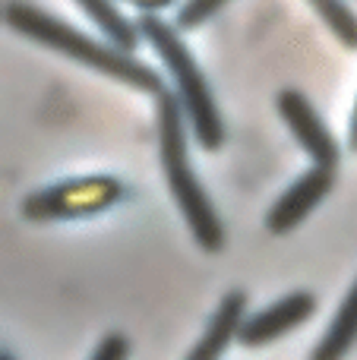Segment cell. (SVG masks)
Here are the masks:
<instances>
[{
	"mask_svg": "<svg viewBox=\"0 0 357 360\" xmlns=\"http://www.w3.org/2000/svg\"><path fill=\"white\" fill-rule=\"evenodd\" d=\"M348 149L357 152V101H354V111H351V124H348Z\"/></svg>",
	"mask_w": 357,
	"mask_h": 360,
	"instance_id": "cell-15",
	"label": "cell"
},
{
	"mask_svg": "<svg viewBox=\"0 0 357 360\" xmlns=\"http://www.w3.org/2000/svg\"><path fill=\"white\" fill-rule=\"evenodd\" d=\"M4 22L10 25L16 35L29 38V41L41 44V48L63 54L70 60L82 63V67L95 70V73L117 79L124 86L136 89V92H149V95H162V76L143 63L139 57H133V51H124L111 41H98V38L79 32L76 25H70L67 19H57L54 13L41 10L35 4L25 0H10L4 6Z\"/></svg>",
	"mask_w": 357,
	"mask_h": 360,
	"instance_id": "cell-1",
	"label": "cell"
},
{
	"mask_svg": "<svg viewBox=\"0 0 357 360\" xmlns=\"http://www.w3.org/2000/svg\"><path fill=\"white\" fill-rule=\"evenodd\" d=\"M335 186V171L332 168H320V165H310L282 196L272 202V209L266 212V228L272 234H291L297 224H304L310 218V212L323 202V199L332 193Z\"/></svg>",
	"mask_w": 357,
	"mask_h": 360,
	"instance_id": "cell-7",
	"label": "cell"
},
{
	"mask_svg": "<svg viewBox=\"0 0 357 360\" xmlns=\"http://www.w3.org/2000/svg\"><path fill=\"white\" fill-rule=\"evenodd\" d=\"M307 4L313 6V13L323 19V25L348 51H357V13L348 0H307Z\"/></svg>",
	"mask_w": 357,
	"mask_h": 360,
	"instance_id": "cell-11",
	"label": "cell"
},
{
	"mask_svg": "<svg viewBox=\"0 0 357 360\" xmlns=\"http://www.w3.org/2000/svg\"><path fill=\"white\" fill-rule=\"evenodd\" d=\"M354 345H357V278L348 288L345 300L339 304L332 323L326 326L316 348L310 351V360H345Z\"/></svg>",
	"mask_w": 357,
	"mask_h": 360,
	"instance_id": "cell-9",
	"label": "cell"
},
{
	"mask_svg": "<svg viewBox=\"0 0 357 360\" xmlns=\"http://www.w3.org/2000/svg\"><path fill=\"white\" fill-rule=\"evenodd\" d=\"M275 108L282 114V120L288 124L291 136L297 139L301 152L310 158V165H320V168H339L342 162V149L335 143L332 130L326 127V120L320 117L310 98L301 89H282L275 95Z\"/></svg>",
	"mask_w": 357,
	"mask_h": 360,
	"instance_id": "cell-5",
	"label": "cell"
},
{
	"mask_svg": "<svg viewBox=\"0 0 357 360\" xmlns=\"http://www.w3.org/2000/svg\"><path fill=\"white\" fill-rule=\"evenodd\" d=\"M130 351H133V345L124 332H108V335L95 345L89 360H130Z\"/></svg>",
	"mask_w": 357,
	"mask_h": 360,
	"instance_id": "cell-13",
	"label": "cell"
},
{
	"mask_svg": "<svg viewBox=\"0 0 357 360\" xmlns=\"http://www.w3.org/2000/svg\"><path fill=\"white\" fill-rule=\"evenodd\" d=\"M124 4H133L139 13H143V16H149V13H152V16H158V13H162V10H168V6H174L177 0H124Z\"/></svg>",
	"mask_w": 357,
	"mask_h": 360,
	"instance_id": "cell-14",
	"label": "cell"
},
{
	"mask_svg": "<svg viewBox=\"0 0 357 360\" xmlns=\"http://www.w3.org/2000/svg\"><path fill=\"white\" fill-rule=\"evenodd\" d=\"M244 323H247V294L228 291L225 297H221V304L215 307L206 332H202L200 342L190 348V354L183 360H221L234 342H240Z\"/></svg>",
	"mask_w": 357,
	"mask_h": 360,
	"instance_id": "cell-8",
	"label": "cell"
},
{
	"mask_svg": "<svg viewBox=\"0 0 357 360\" xmlns=\"http://www.w3.org/2000/svg\"><path fill=\"white\" fill-rule=\"evenodd\" d=\"M320 300L310 291H291L285 297H278L275 304L263 307L259 313L247 316L244 329H240V345L244 348H266V345L278 342V338L291 335L294 329H301L304 323L316 316Z\"/></svg>",
	"mask_w": 357,
	"mask_h": 360,
	"instance_id": "cell-6",
	"label": "cell"
},
{
	"mask_svg": "<svg viewBox=\"0 0 357 360\" xmlns=\"http://www.w3.org/2000/svg\"><path fill=\"white\" fill-rule=\"evenodd\" d=\"M0 360H16V357H13L10 351H4V354H0Z\"/></svg>",
	"mask_w": 357,
	"mask_h": 360,
	"instance_id": "cell-16",
	"label": "cell"
},
{
	"mask_svg": "<svg viewBox=\"0 0 357 360\" xmlns=\"http://www.w3.org/2000/svg\"><path fill=\"white\" fill-rule=\"evenodd\" d=\"M228 4H231V0H183V4L177 6L174 25H177L181 32L200 29V25L209 22V19H212L219 10H225Z\"/></svg>",
	"mask_w": 357,
	"mask_h": 360,
	"instance_id": "cell-12",
	"label": "cell"
},
{
	"mask_svg": "<svg viewBox=\"0 0 357 360\" xmlns=\"http://www.w3.org/2000/svg\"><path fill=\"white\" fill-rule=\"evenodd\" d=\"M139 35L149 41V48L158 54L171 76V92L177 95L183 114H187L190 133H193L196 146L206 152H219L225 146V120L215 105L212 86H209L206 73L200 70L196 57L190 54L187 41H183L181 29L174 22H164L162 16H139Z\"/></svg>",
	"mask_w": 357,
	"mask_h": 360,
	"instance_id": "cell-3",
	"label": "cell"
},
{
	"mask_svg": "<svg viewBox=\"0 0 357 360\" xmlns=\"http://www.w3.org/2000/svg\"><path fill=\"white\" fill-rule=\"evenodd\" d=\"M155 130H158V158H162V171L164 180H168L171 196H174L177 212L183 215L200 250L219 253L225 247V224H221L219 212H215L212 199H209V190L193 171L187 149V130H190L187 114H183L177 95L168 92V89L162 95H155Z\"/></svg>",
	"mask_w": 357,
	"mask_h": 360,
	"instance_id": "cell-2",
	"label": "cell"
},
{
	"mask_svg": "<svg viewBox=\"0 0 357 360\" xmlns=\"http://www.w3.org/2000/svg\"><path fill=\"white\" fill-rule=\"evenodd\" d=\"M124 199V184L114 174H86L51 184L22 199L19 212L25 221H73V218L101 215Z\"/></svg>",
	"mask_w": 357,
	"mask_h": 360,
	"instance_id": "cell-4",
	"label": "cell"
},
{
	"mask_svg": "<svg viewBox=\"0 0 357 360\" xmlns=\"http://www.w3.org/2000/svg\"><path fill=\"white\" fill-rule=\"evenodd\" d=\"M73 4L79 6L89 19H92L95 29L105 35V41L117 44V48L133 51L136 48V41L143 38L139 35V25L130 22V19L120 13L117 0H73Z\"/></svg>",
	"mask_w": 357,
	"mask_h": 360,
	"instance_id": "cell-10",
	"label": "cell"
}]
</instances>
